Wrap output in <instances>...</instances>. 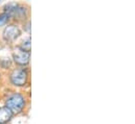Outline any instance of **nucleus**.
<instances>
[{"label":"nucleus","instance_id":"7ed1b4c3","mask_svg":"<svg viewBox=\"0 0 135 124\" xmlns=\"http://www.w3.org/2000/svg\"><path fill=\"white\" fill-rule=\"evenodd\" d=\"M14 61L17 63L18 65H26L30 62L31 59V52L24 51L20 48H18L15 52H14Z\"/></svg>","mask_w":135,"mask_h":124},{"label":"nucleus","instance_id":"39448f33","mask_svg":"<svg viewBox=\"0 0 135 124\" xmlns=\"http://www.w3.org/2000/svg\"><path fill=\"white\" fill-rule=\"evenodd\" d=\"M12 116H13L12 112H11L6 106L0 107V124L7 123V122L11 120Z\"/></svg>","mask_w":135,"mask_h":124},{"label":"nucleus","instance_id":"f257e3e1","mask_svg":"<svg viewBox=\"0 0 135 124\" xmlns=\"http://www.w3.org/2000/svg\"><path fill=\"white\" fill-rule=\"evenodd\" d=\"M24 104L25 100L20 94H13L6 99V107L12 112V114L20 113Z\"/></svg>","mask_w":135,"mask_h":124},{"label":"nucleus","instance_id":"20e7f679","mask_svg":"<svg viewBox=\"0 0 135 124\" xmlns=\"http://www.w3.org/2000/svg\"><path fill=\"white\" fill-rule=\"evenodd\" d=\"M20 35V29L15 25H9L5 27L3 31V38L6 41H14Z\"/></svg>","mask_w":135,"mask_h":124},{"label":"nucleus","instance_id":"f03ea898","mask_svg":"<svg viewBox=\"0 0 135 124\" xmlns=\"http://www.w3.org/2000/svg\"><path fill=\"white\" fill-rule=\"evenodd\" d=\"M27 79V73L23 69L14 70L11 74V80L15 86H24Z\"/></svg>","mask_w":135,"mask_h":124},{"label":"nucleus","instance_id":"423d86ee","mask_svg":"<svg viewBox=\"0 0 135 124\" xmlns=\"http://www.w3.org/2000/svg\"><path fill=\"white\" fill-rule=\"evenodd\" d=\"M20 49L27 51V52H31V39H27L25 42H23L20 46Z\"/></svg>","mask_w":135,"mask_h":124},{"label":"nucleus","instance_id":"0eeeda50","mask_svg":"<svg viewBox=\"0 0 135 124\" xmlns=\"http://www.w3.org/2000/svg\"><path fill=\"white\" fill-rule=\"evenodd\" d=\"M8 16L4 13V14H1L0 15V26H2V25H4V24H6V22H7V20H8Z\"/></svg>","mask_w":135,"mask_h":124}]
</instances>
